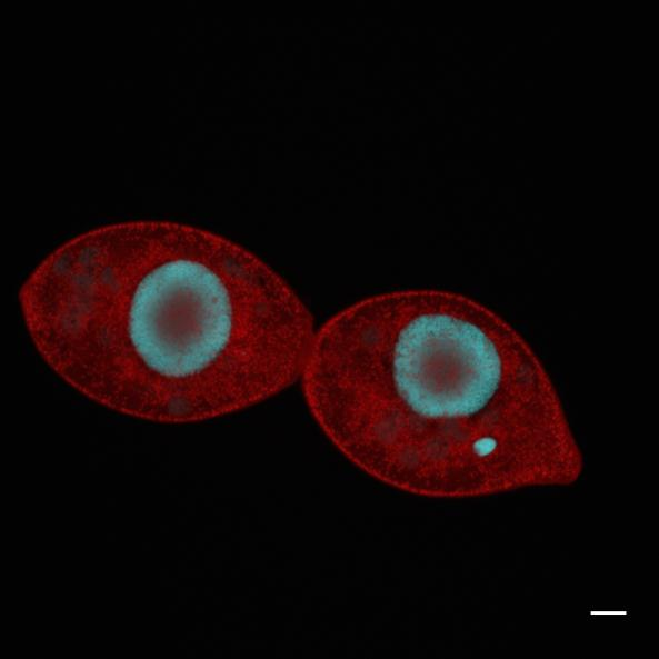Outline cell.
Listing matches in <instances>:
<instances>
[{
	"mask_svg": "<svg viewBox=\"0 0 659 659\" xmlns=\"http://www.w3.org/2000/svg\"><path fill=\"white\" fill-rule=\"evenodd\" d=\"M330 443L393 489L433 499L511 492L539 462L555 385L528 341L466 294L363 298L319 330L301 376Z\"/></svg>",
	"mask_w": 659,
	"mask_h": 659,
	"instance_id": "obj_2",
	"label": "cell"
},
{
	"mask_svg": "<svg viewBox=\"0 0 659 659\" xmlns=\"http://www.w3.org/2000/svg\"><path fill=\"white\" fill-rule=\"evenodd\" d=\"M18 301L42 361L88 400L182 425L253 407L301 379L316 328L259 256L214 231L139 219L48 253Z\"/></svg>",
	"mask_w": 659,
	"mask_h": 659,
	"instance_id": "obj_1",
	"label": "cell"
}]
</instances>
